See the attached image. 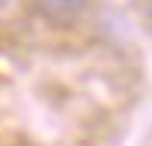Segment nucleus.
I'll return each instance as SVG.
<instances>
[{"mask_svg": "<svg viewBox=\"0 0 152 146\" xmlns=\"http://www.w3.org/2000/svg\"><path fill=\"white\" fill-rule=\"evenodd\" d=\"M6 3H9V0H0V6H6Z\"/></svg>", "mask_w": 152, "mask_h": 146, "instance_id": "7ed1b4c3", "label": "nucleus"}, {"mask_svg": "<svg viewBox=\"0 0 152 146\" xmlns=\"http://www.w3.org/2000/svg\"><path fill=\"white\" fill-rule=\"evenodd\" d=\"M37 9H40V15L52 24H61V28H67V24H76L82 18V12L88 9V0H34Z\"/></svg>", "mask_w": 152, "mask_h": 146, "instance_id": "f257e3e1", "label": "nucleus"}, {"mask_svg": "<svg viewBox=\"0 0 152 146\" xmlns=\"http://www.w3.org/2000/svg\"><path fill=\"white\" fill-rule=\"evenodd\" d=\"M146 18H149V28H152V0H149V6H146Z\"/></svg>", "mask_w": 152, "mask_h": 146, "instance_id": "f03ea898", "label": "nucleus"}]
</instances>
